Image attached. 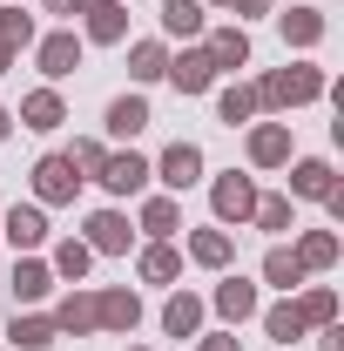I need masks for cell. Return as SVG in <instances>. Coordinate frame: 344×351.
<instances>
[{
	"mask_svg": "<svg viewBox=\"0 0 344 351\" xmlns=\"http://www.w3.org/2000/svg\"><path fill=\"white\" fill-rule=\"evenodd\" d=\"M34 176H41V196H47V203H68V196H75V182H82L68 156H47V162H41Z\"/></svg>",
	"mask_w": 344,
	"mask_h": 351,
	"instance_id": "6da1fadb",
	"label": "cell"
},
{
	"mask_svg": "<svg viewBox=\"0 0 344 351\" xmlns=\"http://www.w3.org/2000/svg\"><path fill=\"white\" fill-rule=\"evenodd\" d=\"M297 331H304L297 311H270V338H297Z\"/></svg>",
	"mask_w": 344,
	"mask_h": 351,
	"instance_id": "484cf974",
	"label": "cell"
},
{
	"mask_svg": "<svg viewBox=\"0 0 344 351\" xmlns=\"http://www.w3.org/2000/svg\"><path fill=\"white\" fill-rule=\"evenodd\" d=\"M88 324H95V298H68L54 317V331H88Z\"/></svg>",
	"mask_w": 344,
	"mask_h": 351,
	"instance_id": "9a60e30c",
	"label": "cell"
},
{
	"mask_svg": "<svg viewBox=\"0 0 344 351\" xmlns=\"http://www.w3.org/2000/svg\"><path fill=\"white\" fill-rule=\"evenodd\" d=\"M101 182H108L115 196H129V189L149 182V162H142V156H115V162H101Z\"/></svg>",
	"mask_w": 344,
	"mask_h": 351,
	"instance_id": "7a4b0ae2",
	"label": "cell"
},
{
	"mask_svg": "<svg viewBox=\"0 0 344 351\" xmlns=\"http://www.w3.org/2000/svg\"><path fill=\"white\" fill-rule=\"evenodd\" d=\"M47 7H75V0H47Z\"/></svg>",
	"mask_w": 344,
	"mask_h": 351,
	"instance_id": "d6a6232c",
	"label": "cell"
},
{
	"mask_svg": "<svg viewBox=\"0 0 344 351\" xmlns=\"http://www.w3.org/2000/svg\"><path fill=\"white\" fill-rule=\"evenodd\" d=\"M243 54H250V41H243V34H216V41H210V68H236Z\"/></svg>",
	"mask_w": 344,
	"mask_h": 351,
	"instance_id": "5bb4252c",
	"label": "cell"
},
{
	"mask_svg": "<svg viewBox=\"0 0 344 351\" xmlns=\"http://www.w3.org/2000/svg\"><path fill=\"white\" fill-rule=\"evenodd\" d=\"M54 122H61V101L54 95H34L27 101V129H54Z\"/></svg>",
	"mask_w": 344,
	"mask_h": 351,
	"instance_id": "e0dca14e",
	"label": "cell"
},
{
	"mask_svg": "<svg viewBox=\"0 0 344 351\" xmlns=\"http://www.w3.org/2000/svg\"><path fill=\"white\" fill-rule=\"evenodd\" d=\"M263 95H270V101H304V95H317V75H310V68H297V75H277Z\"/></svg>",
	"mask_w": 344,
	"mask_h": 351,
	"instance_id": "5b68a950",
	"label": "cell"
},
{
	"mask_svg": "<svg viewBox=\"0 0 344 351\" xmlns=\"http://www.w3.org/2000/svg\"><path fill=\"white\" fill-rule=\"evenodd\" d=\"M88 230H95V250H129V223L122 217H95Z\"/></svg>",
	"mask_w": 344,
	"mask_h": 351,
	"instance_id": "30bf717a",
	"label": "cell"
},
{
	"mask_svg": "<svg viewBox=\"0 0 344 351\" xmlns=\"http://www.w3.org/2000/svg\"><path fill=\"white\" fill-rule=\"evenodd\" d=\"M196 169H203V156H196L189 142H175L169 156H162V182H169V189H189V182H196Z\"/></svg>",
	"mask_w": 344,
	"mask_h": 351,
	"instance_id": "3957f363",
	"label": "cell"
},
{
	"mask_svg": "<svg viewBox=\"0 0 344 351\" xmlns=\"http://www.w3.org/2000/svg\"><path fill=\"white\" fill-rule=\"evenodd\" d=\"M135 75H142V82L162 75V47H135Z\"/></svg>",
	"mask_w": 344,
	"mask_h": 351,
	"instance_id": "83f0119b",
	"label": "cell"
},
{
	"mask_svg": "<svg viewBox=\"0 0 344 351\" xmlns=\"http://www.w3.org/2000/svg\"><path fill=\"white\" fill-rule=\"evenodd\" d=\"M14 291H21V298H41V291H47V270H41V263H21V270H14Z\"/></svg>",
	"mask_w": 344,
	"mask_h": 351,
	"instance_id": "ffe728a7",
	"label": "cell"
},
{
	"mask_svg": "<svg viewBox=\"0 0 344 351\" xmlns=\"http://www.w3.org/2000/svg\"><path fill=\"white\" fill-rule=\"evenodd\" d=\"M27 34H34V21H27V14H0V47H21Z\"/></svg>",
	"mask_w": 344,
	"mask_h": 351,
	"instance_id": "44dd1931",
	"label": "cell"
},
{
	"mask_svg": "<svg viewBox=\"0 0 344 351\" xmlns=\"http://www.w3.org/2000/svg\"><path fill=\"white\" fill-rule=\"evenodd\" d=\"M142 270H149V277H175V257H169V250H149Z\"/></svg>",
	"mask_w": 344,
	"mask_h": 351,
	"instance_id": "f546056e",
	"label": "cell"
},
{
	"mask_svg": "<svg viewBox=\"0 0 344 351\" xmlns=\"http://www.w3.org/2000/svg\"><path fill=\"white\" fill-rule=\"evenodd\" d=\"M122 34V14L115 7H95V41H115Z\"/></svg>",
	"mask_w": 344,
	"mask_h": 351,
	"instance_id": "d4e9b609",
	"label": "cell"
},
{
	"mask_svg": "<svg viewBox=\"0 0 344 351\" xmlns=\"http://www.w3.org/2000/svg\"><path fill=\"white\" fill-rule=\"evenodd\" d=\"M54 263H61V277H82V270H88V243H61Z\"/></svg>",
	"mask_w": 344,
	"mask_h": 351,
	"instance_id": "cb8c5ba5",
	"label": "cell"
},
{
	"mask_svg": "<svg viewBox=\"0 0 344 351\" xmlns=\"http://www.w3.org/2000/svg\"><path fill=\"white\" fill-rule=\"evenodd\" d=\"M250 149H257V162H284V149H291V142H284V129H263Z\"/></svg>",
	"mask_w": 344,
	"mask_h": 351,
	"instance_id": "7402d4cb",
	"label": "cell"
},
{
	"mask_svg": "<svg viewBox=\"0 0 344 351\" xmlns=\"http://www.w3.org/2000/svg\"><path fill=\"white\" fill-rule=\"evenodd\" d=\"M196 317H203L196 298H175V304H169V331H175V338H189V331H196Z\"/></svg>",
	"mask_w": 344,
	"mask_h": 351,
	"instance_id": "d6986e66",
	"label": "cell"
},
{
	"mask_svg": "<svg viewBox=\"0 0 344 351\" xmlns=\"http://www.w3.org/2000/svg\"><path fill=\"white\" fill-rule=\"evenodd\" d=\"M196 257H203V263H223V257H230V237L203 230V237H196Z\"/></svg>",
	"mask_w": 344,
	"mask_h": 351,
	"instance_id": "603a6c76",
	"label": "cell"
},
{
	"mask_svg": "<svg viewBox=\"0 0 344 351\" xmlns=\"http://www.w3.org/2000/svg\"><path fill=\"white\" fill-rule=\"evenodd\" d=\"M169 75H175V88H189V95H196V88H210V75H216V68H210V54H182Z\"/></svg>",
	"mask_w": 344,
	"mask_h": 351,
	"instance_id": "8992f818",
	"label": "cell"
},
{
	"mask_svg": "<svg viewBox=\"0 0 344 351\" xmlns=\"http://www.w3.org/2000/svg\"><path fill=\"white\" fill-rule=\"evenodd\" d=\"M149 230H175V203H149Z\"/></svg>",
	"mask_w": 344,
	"mask_h": 351,
	"instance_id": "4dcf8cb0",
	"label": "cell"
},
{
	"mask_svg": "<svg viewBox=\"0 0 344 351\" xmlns=\"http://www.w3.org/2000/svg\"><path fill=\"white\" fill-rule=\"evenodd\" d=\"M7 237H14V243H41V237H47L41 210H14V217H7Z\"/></svg>",
	"mask_w": 344,
	"mask_h": 351,
	"instance_id": "4fadbf2b",
	"label": "cell"
},
{
	"mask_svg": "<svg viewBox=\"0 0 344 351\" xmlns=\"http://www.w3.org/2000/svg\"><path fill=\"white\" fill-rule=\"evenodd\" d=\"M142 122H149V108H142L135 95H122V101L108 108V135H135V129H142Z\"/></svg>",
	"mask_w": 344,
	"mask_h": 351,
	"instance_id": "ba28073f",
	"label": "cell"
},
{
	"mask_svg": "<svg viewBox=\"0 0 344 351\" xmlns=\"http://www.w3.org/2000/svg\"><path fill=\"white\" fill-rule=\"evenodd\" d=\"M203 351H236V345H230V338H210V345H203Z\"/></svg>",
	"mask_w": 344,
	"mask_h": 351,
	"instance_id": "1f68e13d",
	"label": "cell"
},
{
	"mask_svg": "<svg viewBox=\"0 0 344 351\" xmlns=\"http://www.w3.org/2000/svg\"><path fill=\"white\" fill-rule=\"evenodd\" d=\"M216 304H223V317H250V311H257V291H250V284H223Z\"/></svg>",
	"mask_w": 344,
	"mask_h": 351,
	"instance_id": "7c38bea8",
	"label": "cell"
},
{
	"mask_svg": "<svg viewBox=\"0 0 344 351\" xmlns=\"http://www.w3.org/2000/svg\"><path fill=\"white\" fill-rule=\"evenodd\" d=\"M47 338H54V324H47V317H21V324H14V345H27V351H41Z\"/></svg>",
	"mask_w": 344,
	"mask_h": 351,
	"instance_id": "2e32d148",
	"label": "cell"
},
{
	"mask_svg": "<svg viewBox=\"0 0 344 351\" xmlns=\"http://www.w3.org/2000/svg\"><path fill=\"white\" fill-rule=\"evenodd\" d=\"M216 210H223V217H250V210H257V196H250V182H243V176H230V182H216Z\"/></svg>",
	"mask_w": 344,
	"mask_h": 351,
	"instance_id": "277c9868",
	"label": "cell"
},
{
	"mask_svg": "<svg viewBox=\"0 0 344 351\" xmlns=\"http://www.w3.org/2000/svg\"><path fill=\"white\" fill-rule=\"evenodd\" d=\"M95 324L129 331V324H135V298H122V291H115V298H95Z\"/></svg>",
	"mask_w": 344,
	"mask_h": 351,
	"instance_id": "9c48e42d",
	"label": "cell"
},
{
	"mask_svg": "<svg viewBox=\"0 0 344 351\" xmlns=\"http://www.w3.org/2000/svg\"><path fill=\"white\" fill-rule=\"evenodd\" d=\"M0 135H7V115H0Z\"/></svg>",
	"mask_w": 344,
	"mask_h": 351,
	"instance_id": "836d02e7",
	"label": "cell"
},
{
	"mask_svg": "<svg viewBox=\"0 0 344 351\" xmlns=\"http://www.w3.org/2000/svg\"><path fill=\"white\" fill-rule=\"evenodd\" d=\"M270 284H284V291H291V284H297V257H284V250H277V257H270Z\"/></svg>",
	"mask_w": 344,
	"mask_h": 351,
	"instance_id": "4316f807",
	"label": "cell"
},
{
	"mask_svg": "<svg viewBox=\"0 0 344 351\" xmlns=\"http://www.w3.org/2000/svg\"><path fill=\"white\" fill-rule=\"evenodd\" d=\"M162 21H169V34H196V27H203V7H196V0H169Z\"/></svg>",
	"mask_w": 344,
	"mask_h": 351,
	"instance_id": "8fae6325",
	"label": "cell"
},
{
	"mask_svg": "<svg viewBox=\"0 0 344 351\" xmlns=\"http://www.w3.org/2000/svg\"><path fill=\"white\" fill-rule=\"evenodd\" d=\"M297 189H304V196H331V169H324V162H304V169H297Z\"/></svg>",
	"mask_w": 344,
	"mask_h": 351,
	"instance_id": "ac0fdd59",
	"label": "cell"
},
{
	"mask_svg": "<svg viewBox=\"0 0 344 351\" xmlns=\"http://www.w3.org/2000/svg\"><path fill=\"white\" fill-rule=\"evenodd\" d=\"M75 54H82L75 34H54V41H41V68H47V75H68V68H75Z\"/></svg>",
	"mask_w": 344,
	"mask_h": 351,
	"instance_id": "52a82bcc",
	"label": "cell"
},
{
	"mask_svg": "<svg viewBox=\"0 0 344 351\" xmlns=\"http://www.w3.org/2000/svg\"><path fill=\"white\" fill-rule=\"evenodd\" d=\"M284 27H291L297 41H317V14H304V7H297V14H291V21H284Z\"/></svg>",
	"mask_w": 344,
	"mask_h": 351,
	"instance_id": "f1b7e54d",
	"label": "cell"
}]
</instances>
